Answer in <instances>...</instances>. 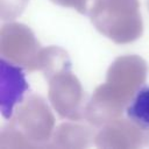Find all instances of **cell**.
I'll use <instances>...</instances> for the list:
<instances>
[{"label":"cell","instance_id":"obj_1","mask_svg":"<svg viewBox=\"0 0 149 149\" xmlns=\"http://www.w3.org/2000/svg\"><path fill=\"white\" fill-rule=\"evenodd\" d=\"M1 76L8 79L9 85L6 87H1V98L8 93V97L1 101V109L5 118L10 116V112L13 105L16 104L17 100L21 99L23 91L27 88L23 73L20 69L8 64L5 59H1Z\"/></svg>","mask_w":149,"mask_h":149},{"label":"cell","instance_id":"obj_2","mask_svg":"<svg viewBox=\"0 0 149 149\" xmlns=\"http://www.w3.org/2000/svg\"><path fill=\"white\" fill-rule=\"evenodd\" d=\"M127 116L136 125L149 128V86H142L127 107Z\"/></svg>","mask_w":149,"mask_h":149}]
</instances>
